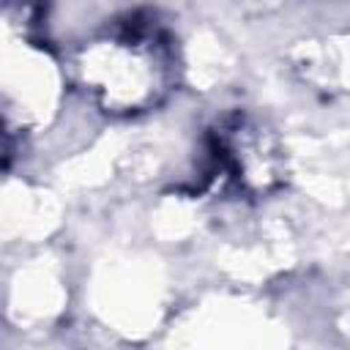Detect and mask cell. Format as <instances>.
Returning <instances> with one entry per match:
<instances>
[{"label":"cell","mask_w":350,"mask_h":350,"mask_svg":"<svg viewBox=\"0 0 350 350\" xmlns=\"http://www.w3.org/2000/svg\"><path fill=\"white\" fill-rule=\"evenodd\" d=\"M71 77L96 109L115 118L142 115L178 82L175 44L156 19L134 14L79 44Z\"/></svg>","instance_id":"1"},{"label":"cell","mask_w":350,"mask_h":350,"mask_svg":"<svg viewBox=\"0 0 350 350\" xmlns=\"http://www.w3.org/2000/svg\"><path fill=\"white\" fill-rule=\"evenodd\" d=\"M219 161L249 191H271L282 183V153L276 142L262 126L243 118L219 137Z\"/></svg>","instance_id":"2"}]
</instances>
